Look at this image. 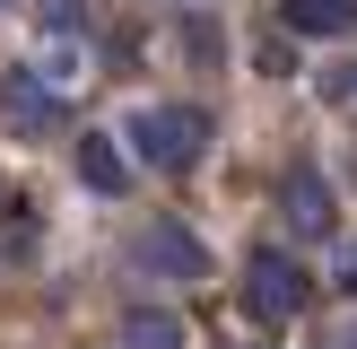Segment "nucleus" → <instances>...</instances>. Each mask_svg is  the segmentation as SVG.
<instances>
[{"label": "nucleus", "mask_w": 357, "mask_h": 349, "mask_svg": "<svg viewBox=\"0 0 357 349\" xmlns=\"http://www.w3.org/2000/svg\"><path fill=\"white\" fill-rule=\"evenodd\" d=\"M122 349H183V323L166 306H131L122 314Z\"/></svg>", "instance_id": "8"}, {"label": "nucleus", "mask_w": 357, "mask_h": 349, "mask_svg": "<svg viewBox=\"0 0 357 349\" xmlns=\"http://www.w3.org/2000/svg\"><path fill=\"white\" fill-rule=\"evenodd\" d=\"M314 306V279L296 253H271V244H253L244 253V314L253 323H296V314Z\"/></svg>", "instance_id": "2"}, {"label": "nucleus", "mask_w": 357, "mask_h": 349, "mask_svg": "<svg viewBox=\"0 0 357 349\" xmlns=\"http://www.w3.org/2000/svg\"><path fill=\"white\" fill-rule=\"evenodd\" d=\"M44 35H79V0H44Z\"/></svg>", "instance_id": "9"}, {"label": "nucleus", "mask_w": 357, "mask_h": 349, "mask_svg": "<svg viewBox=\"0 0 357 349\" xmlns=\"http://www.w3.org/2000/svg\"><path fill=\"white\" fill-rule=\"evenodd\" d=\"M79 174H87V192H105V201H122V184H131V166H122L114 140H79Z\"/></svg>", "instance_id": "7"}, {"label": "nucleus", "mask_w": 357, "mask_h": 349, "mask_svg": "<svg viewBox=\"0 0 357 349\" xmlns=\"http://www.w3.org/2000/svg\"><path fill=\"white\" fill-rule=\"evenodd\" d=\"M279 27H288V35H349L357 27V0H279Z\"/></svg>", "instance_id": "6"}, {"label": "nucleus", "mask_w": 357, "mask_h": 349, "mask_svg": "<svg viewBox=\"0 0 357 349\" xmlns=\"http://www.w3.org/2000/svg\"><path fill=\"white\" fill-rule=\"evenodd\" d=\"M279 218H288V236H331V227H340V201H331L323 166L296 157V166L279 174Z\"/></svg>", "instance_id": "5"}, {"label": "nucleus", "mask_w": 357, "mask_h": 349, "mask_svg": "<svg viewBox=\"0 0 357 349\" xmlns=\"http://www.w3.org/2000/svg\"><path fill=\"white\" fill-rule=\"evenodd\" d=\"M340 349H357V323H349V341H340Z\"/></svg>", "instance_id": "11"}, {"label": "nucleus", "mask_w": 357, "mask_h": 349, "mask_svg": "<svg viewBox=\"0 0 357 349\" xmlns=\"http://www.w3.org/2000/svg\"><path fill=\"white\" fill-rule=\"evenodd\" d=\"M331 87H340V96H357V70H340V79H331Z\"/></svg>", "instance_id": "10"}, {"label": "nucleus", "mask_w": 357, "mask_h": 349, "mask_svg": "<svg viewBox=\"0 0 357 349\" xmlns=\"http://www.w3.org/2000/svg\"><path fill=\"white\" fill-rule=\"evenodd\" d=\"M131 271H139V279H201V271H209V244L192 236L183 218H149V227L131 236Z\"/></svg>", "instance_id": "4"}, {"label": "nucleus", "mask_w": 357, "mask_h": 349, "mask_svg": "<svg viewBox=\"0 0 357 349\" xmlns=\"http://www.w3.org/2000/svg\"><path fill=\"white\" fill-rule=\"evenodd\" d=\"M209 149V114L201 105H139L131 114V157L157 174H192Z\"/></svg>", "instance_id": "1"}, {"label": "nucleus", "mask_w": 357, "mask_h": 349, "mask_svg": "<svg viewBox=\"0 0 357 349\" xmlns=\"http://www.w3.org/2000/svg\"><path fill=\"white\" fill-rule=\"evenodd\" d=\"M61 122H70V96L44 70H0V131L9 140H52Z\"/></svg>", "instance_id": "3"}, {"label": "nucleus", "mask_w": 357, "mask_h": 349, "mask_svg": "<svg viewBox=\"0 0 357 349\" xmlns=\"http://www.w3.org/2000/svg\"><path fill=\"white\" fill-rule=\"evenodd\" d=\"M0 9H9V0H0Z\"/></svg>", "instance_id": "12"}]
</instances>
